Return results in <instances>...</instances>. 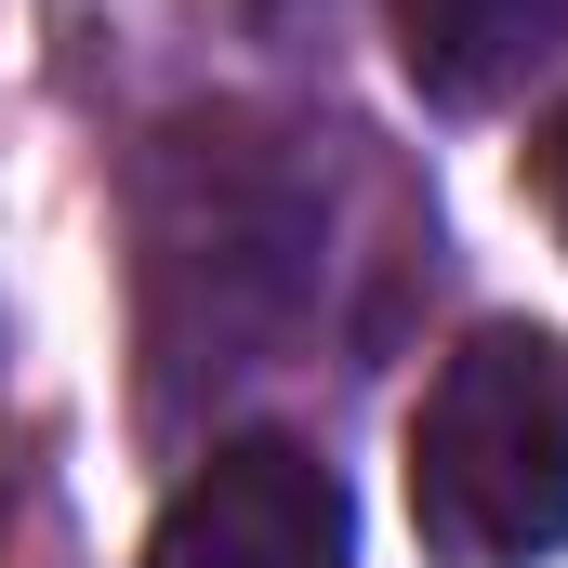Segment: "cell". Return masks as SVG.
<instances>
[{
  "label": "cell",
  "instance_id": "obj_1",
  "mask_svg": "<svg viewBox=\"0 0 568 568\" xmlns=\"http://www.w3.org/2000/svg\"><path fill=\"white\" fill-rule=\"evenodd\" d=\"M410 529L436 568H529L568 542V344L463 331L410 410Z\"/></svg>",
  "mask_w": 568,
  "mask_h": 568
},
{
  "label": "cell",
  "instance_id": "obj_2",
  "mask_svg": "<svg viewBox=\"0 0 568 568\" xmlns=\"http://www.w3.org/2000/svg\"><path fill=\"white\" fill-rule=\"evenodd\" d=\"M357 516L304 436H225L145 529V568H344Z\"/></svg>",
  "mask_w": 568,
  "mask_h": 568
},
{
  "label": "cell",
  "instance_id": "obj_3",
  "mask_svg": "<svg viewBox=\"0 0 568 568\" xmlns=\"http://www.w3.org/2000/svg\"><path fill=\"white\" fill-rule=\"evenodd\" d=\"M556 40H568V0H397V67L424 80L436 106L516 93Z\"/></svg>",
  "mask_w": 568,
  "mask_h": 568
},
{
  "label": "cell",
  "instance_id": "obj_4",
  "mask_svg": "<svg viewBox=\"0 0 568 568\" xmlns=\"http://www.w3.org/2000/svg\"><path fill=\"white\" fill-rule=\"evenodd\" d=\"M529 172H542V212H556V239H568V106L542 120V159H529Z\"/></svg>",
  "mask_w": 568,
  "mask_h": 568
}]
</instances>
